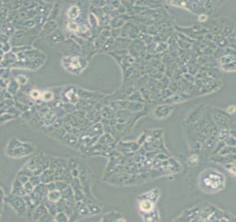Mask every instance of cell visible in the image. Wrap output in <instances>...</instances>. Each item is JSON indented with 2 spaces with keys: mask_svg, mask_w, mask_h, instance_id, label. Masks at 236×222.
I'll return each mask as SVG.
<instances>
[{
  "mask_svg": "<svg viewBox=\"0 0 236 222\" xmlns=\"http://www.w3.org/2000/svg\"><path fill=\"white\" fill-rule=\"evenodd\" d=\"M35 151L34 146L28 142H21L17 139H13L8 142L6 153L13 158H21L31 154Z\"/></svg>",
  "mask_w": 236,
  "mask_h": 222,
  "instance_id": "6da1fadb",
  "label": "cell"
},
{
  "mask_svg": "<svg viewBox=\"0 0 236 222\" xmlns=\"http://www.w3.org/2000/svg\"><path fill=\"white\" fill-rule=\"evenodd\" d=\"M44 185H45V187L46 188V190H47V192L52 191V190H56V183H55V181L51 182V183H49L47 184H44Z\"/></svg>",
  "mask_w": 236,
  "mask_h": 222,
  "instance_id": "f1b7e54d",
  "label": "cell"
},
{
  "mask_svg": "<svg viewBox=\"0 0 236 222\" xmlns=\"http://www.w3.org/2000/svg\"><path fill=\"white\" fill-rule=\"evenodd\" d=\"M7 85L4 79H0V88H6L7 87Z\"/></svg>",
  "mask_w": 236,
  "mask_h": 222,
  "instance_id": "1f68e13d",
  "label": "cell"
},
{
  "mask_svg": "<svg viewBox=\"0 0 236 222\" xmlns=\"http://www.w3.org/2000/svg\"><path fill=\"white\" fill-rule=\"evenodd\" d=\"M43 205H44V207L46 208V210L48 211L50 215L54 217L56 213H57V208H56V204L54 202H52L51 201H49L47 198H46V196H44V198H43L42 201Z\"/></svg>",
  "mask_w": 236,
  "mask_h": 222,
  "instance_id": "ba28073f",
  "label": "cell"
},
{
  "mask_svg": "<svg viewBox=\"0 0 236 222\" xmlns=\"http://www.w3.org/2000/svg\"><path fill=\"white\" fill-rule=\"evenodd\" d=\"M19 85L16 81H11L7 85V92H9L11 95H15L19 90Z\"/></svg>",
  "mask_w": 236,
  "mask_h": 222,
  "instance_id": "7c38bea8",
  "label": "cell"
},
{
  "mask_svg": "<svg viewBox=\"0 0 236 222\" xmlns=\"http://www.w3.org/2000/svg\"><path fill=\"white\" fill-rule=\"evenodd\" d=\"M55 183H56V190H59L60 192H62L63 190H64L69 186V184H68L69 183L66 180H56Z\"/></svg>",
  "mask_w": 236,
  "mask_h": 222,
  "instance_id": "ac0fdd59",
  "label": "cell"
},
{
  "mask_svg": "<svg viewBox=\"0 0 236 222\" xmlns=\"http://www.w3.org/2000/svg\"><path fill=\"white\" fill-rule=\"evenodd\" d=\"M17 60V56H16L14 53H7L6 56H4L3 61H1V65L3 67H6L10 65H12L15 63V62Z\"/></svg>",
  "mask_w": 236,
  "mask_h": 222,
  "instance_id": "9c48e42d",
  "label": "cell"
},
{
  "mask_svg": "<svg viewBox=\"0 0 236 222\" xmlns=\"http://www.w3.org/2000/svg\"><path fill=\"white\" fill-rule=\"evenodd\" d=\"M207 19H208L207 16L206 15H204V14L200 15H199V21L201 22H206L207 20Z\"/></svg>",
  "mask_w": 236,
  "mask_h": 222,
  "instance_id": "836d02e7",
  "label": "cell"
},
{
  "mask_svg": "<svg viewBox=\"0 0 236 222\" xmlns=\"http://www.w3.org/2000/svg\"><path fill=\"white\" fill-rule=\"evenodd\" d=\"M204 179L202 180V183L206 188H209V190H219L223 185L224 178L222 177L220 174L217 173V172L213 171L209 172V173H206L204 176Z\"/></svg>",
  "mask_w": 236,
  "mask_h": 222,
  "instance_id": "3957f363",
  "label": "cell"
},
{
  "mask_svg": "<svg viewBox=\"0 0 236 222\" xmlns=\"http://www.w3.org/2000/svg\"><path fill=\"white\" fill-rule=\"evenodd\" d=\"M4 199L19 217H24L28 215V207L23 196L11 194L9 196L4 197Z\"/></svg>",
  "mask_w": 236,
  "mask_h": 222,
  "instance_id": "7a4b0ae2",
  "label": "cell"
},
{
  "mask_svg": "<svg viewBox=\"0 0 236 222\" xmlns=\"http://www.w3.org/2000/svg\"><path fill=\"white\" fill-rule=\"evenodd\" d=\"M0 216H1V214H0Z\"/></svg>",
  "mask_w": 236,
  "mask_h": 222,
  "instance_id": "e575fe53",
  "label": "cell"
},
{
  "mask_svg": "<svg viewBox=\"0 0 236 222\" xmlns=\"http://www.w3.org/2000/svg\"><path fill=\"white\" fill-rule=\"evenodd\" d=\"M15 81L19 85H25L26 83H27L28 79L24 75H19L17 77Z\"/></svg>",
  "mask_w": 236,
  "mask_h": 222,
  "instance_id": "d4e9b609",
  "label": "cell"
},
{
  "mask_svg": "<svg viewBox=\"0 0 236 222\" xmlns=\"http://www.w3.org/2000/svg\"><path fill=\"white\" fill-rule=\"evenodd\" d=\"M54 94L51 91H45V92L40 93V100L44 101V102H49L54 100Z\"/></svg>",
  "mask_w": 236,
  "mask_h": 222,
  "instance_id": "2e32d148",
  "label": "cell"
},
{
  "mask_svg": "<svg viewBox=\"0 0 236 222\" xmlns=\"http://www.w3.org/2000/svg\"><path fill=\"white\" fill-rule=\"evenodd\" d=\"M54 221L58 222H66L69 221V217L64 212H58L54 217Z\"/></svg>",
  "mask_w": 236,
  "mask_h": 222,
  "instance_id": "4fadbf2b",
  "label": "cell"
},
{
  "mask_svg": "<svg viewBox=\"0 0 236 222\" xmlns=\"http://www.w3.org/2000/svg\"><path fill=\"white\" fill-rule=\"evenodd\" d=\"M29 181L32 183V185L34 187L37 186L41 183L40 177V175H33L29 178Z\"/></svg>",
  "mask_w": 236,
  "mask_h": 222,
  "instance_id": "603a6c76",
  "label": "cell"
},
{
  "mask_svg": "<svg viewBox=\"0 0 236 222\" xmlns=\"http://www.w3.org/2000/svg\"><path fill=\"white\" fill-rule=\"evenodd\" d=\"M4 197H5V195H4V190H3L2 188L0 187V203H2L3 201L4 200Z\"/></svg>",
  "mask_w": 236,
  "mask_h": 222,
  "instance_id": "d6a6232c",
  "label": "cell"
},
{
  "mask_svg": "<svg viewBox=\"0 0 236 222\" xmlns=\"http://www.w3.org/2000/svg\"><path fill=\"white\" fill-rule=\"evenodd\" d=\"M17 175H24V176H28V177H31L32 176H33V172L31 171V170H29V168H28L25 165V166L23 167L22 169L18 172Z\"/></svg>",
  "mask_w": 236,
  "mask_h": 222,
  "instance_id": "44dd1931",
  "label": "cell"
},
{
  "mask_svg": "<svg viewBox=\"0 0 236 222\" xmlns=\"http://www.w3.org/2000/svg\"><path fill=\"white\" fill-rule=\"evenodd\" d=\"M23 186H24V191L26 192V194H31V192L33 191V190H34V188H35V187L32 185V183H31L29 180L28 182H26V183H24V185H23Z\"/></svg>",
  "mask_w": 236,
  "mask_h": 222,
  "instance_id": "cb8c5ba5",
  "label": "cell"
},
{
  "mask_svg": "<svg viewBox=\"0 0 236 222\" xmlns=\"http://www.w3.org/2000/svg\"><path fill=\"white\" fill-rule=\"evenodd\" d=\"M228 40L229 41V42H231V43L232 44H235V32H233L232 34H231V36H229Z\"/></svg>",
  "mask_w": 236,
  "mask_h": 222,
  "instance_id": "4dcf8cb0",
  "label": "cell"
},
{
  "mask_svg": "<svg viewBox=\"0 0 236 222\" xmlns=\"http://www.w3.org/2000/svg\"><path fill=\"white\" fill-rule=\"evenodd\" d=\"M215 39H217V40H216L217 44H219L220 47H224L227 44V40L224 37H222V36H217Z\"/></svg>",
  "mask_w": 236,
  "mask_h": 222,
  "instance_id": "4316f807",
  "label": "cell"
},
{
  "mask_svg": "<svg viewBox=\"0 0 236 222\" xmlns=\"http://www.w3.org/2000/svg\"><path fill=\"white\" fill-rule=\"evenodd\" d=\"M51 40L54 42H62L64 40V36L60 32H54L51 35Z\"/></svg>",
  "mask_w": 236,
  "mask_h": 222,
  "instance_id": "ffe728a7",
  "label": "cell"
},
{
  "mask_svg": "<svg viewBox=\"0 0 236 222\" xmlns=\"http://www.w3.org/2000/svg\"><path fill=\"white\" fill-rule=\"evenodd\" d=\"M235 63V56L234 55H226L221 58V63L223 65L231 64Z\"/></svg>",
  "mask_w": 236,
  "mask_h": 222,
  "instance_id": "e0dca14e",
  "label": "cell"
},
{
  "mask_svg": "<svg viewBox=\"0 0 236 222\" xmlns=\"http://www.w3.org/2000/svg\"><path fill=\"white\" fill-rule=\"evenodd\" d=\"M40 177L41 183L43 184H47L51 183V182L55 181L54 171L50 168L44 170L42 172L41 174L40 175Z\"/></svg>",
  "mask_w": 236,
  "mask_h": 222,
  "instance_id": "8992f818",
  "label": "cell"
},
{
  "mask_svg": "<svg viewBox=\"0 0 236 222\" xmlns=\"http://www.w3.org/2000/svg\"><path fill=\"white\" fill-rule=\"evenodd\" d=\"M30 95L32 97L33 99H36L38 100V99L40 98V92L39 91L36 90H33L30 92Z\"/></svg>",
  "mask_w": 236,
  "mask_h": 222,
  "instance_id": "83f0119b",
  "label": "cell"
},
{
  "mask_svg": "<svg viewBox=\"0 0 236 222\" xmlns=\"http://www.w3.org/2000/svg\"><path fill=\"white\" fill-rule=\"evenodd\" d=\"M11 194L16 195V196H24L26 195V192L24 191L23 184L16 178L13 181L12 185V189H11Z\"/></svg>",
  "mask_w": 236,
  "mask_h": 222,
  "instance_id": "5b68a950",
  "label": "cell"
},
{
  "mask_svg": "<svg viewBox=\"0 0 236 222\" xmlns=\"http://www.w3.org/2000/svg\"><path fill=\"white\" fill-rule=\"evenodd\" d=\"M46 197L49 201L56 203L62 198V194H61L60 191L58 190H52V191L47 192Z\"/></svg>",
  "mask_w": 236,
  "mask_h": 222,
  "instance_id": "30bf717a",
  "label": "cell"
},
{
  "mask_svg": "<svg viewBox=\"0 0 236 222\" xmlns=\"http://www.w3.org/2000/svg\"><path fill=\"white\" fill-rule=\"evenodd\" d=\"M47 210H46V208L44 207V205H43V203H42L39 205H38L34 210H33V212L31 213V217H32V219L33 221H39L40 218L44 214H45L46 213H47Z\"/></svg>",
  "mask_w": 236,
  "mask_h": 222,
  "instance_id": "52a82bcc",
  "label": "cell"
},
{
  "mask_svg": "<svg viewBox=\"0 0 236 222\" xmlns=\"http://www.w3.org/2000/svg\"><path fill=\"white\" fill-rule=\"evenodd\" d=\"M80 10L79 8L77 6H72L68 10L67 15L69 17L71 20H74L77 18L79 15Z\"/></svg>",
  "mask_w": 236,
  "mask_h": 222,
  "instance_id": "9a60e30c",
  "label": "cell"
},
{
  "mask_svg": "<svg viewBox=\"0 0 236 222\" xmlns=\"http://www.w3.org/2000/svg\"><path fill=\"white\" fill-rule=\"evenodd\" d=\"M139 207L141 211L144 212V213H150V212L152 211L154 208V204L152 201L150 200H143L139 204Z\"/></svg>",
  "mask_w": 236,
  "mask_h": 222,
  "instance_id": "8fae6325",
  "label": "cell"
},
{
  "mask_svg": "<svg viewBox=\"0 0 236 222\" xmlns=\"http://www.w3.org/2000/svg\"><path fill=\"white\" fill-rule=\"evenodd\" d=\"M84 61V59H80L78 56H67L62 59V65L64 68H66L69 72L78 73L80 72L83 67H84L82 63Z\"/></svg>",
  "mask_w": 236,
  "mask_h": 222,
  "instance_id": "277c9868",
  "label": "cell"
},
{
  "mask_svg": "<svg viewBox=\"0 0 236 222\" xmlns=\"http://www.w3.org/2000/svg\"><path fill=\"white\" fill-rule=\"evenodd\" d=\"M78 26H79L76 23H75L74 22H69L67 24L68 29L72 31H75V32H76V31H78Z\"/></svg>",
  "mask_w": 236,
  "mask_h": 222,
  "instance_id": "484cf974",
  "label": "cell"
},
{
  "mask_svg": "<svg viewBox=\"0 0 236 222\" xmlns=\"http://www.w3.org/2000/svg\"><path fill=\"white\" fill-rule=\"evenodd\" d=\"M61 194H62V198H64V199H72V198H74L73 190L70 185H69L67 188L63 190L61 192Z\"/></svg>",
  "mask_w": 236,
  "mask_h": 222,
  "instance_id": "5bb4252c",
  "label": "cell"
},
{
  "mask_svg": "<svg viewBox=\"0 0 236 222\" xmlns=\"http://www.w3.org/2000/svg\"><path fill=\"white\" fill-rule=\"evenodd\" d=\"M17 179L19 180V181L23 184V185L29 180V177L26 176H24V175H17Z\"/></svg>",
  "mask_w": 236,
  "mask_h": 222,
  "instance_id": "f546056e",
  "label": "cell"
},
{
  "mask_svg": "<svg viewBox=\"0 0 236 222\" xmlns=\"http://www.w3.org/2000/svg\"><path fill=\"white\" fill-rule=\"evenodd\" d=\"M13 118H14V116L8 113V112H6V113L3 114L2 115L0 116V124L5 123V122H8V121L13 120Z\"/></svg>",
  "mask_w": 236,
  "mask_h": 222,
  "instance_id": "7402d4cb",
  "label": "cell"
},
{
  "mask_svg": "<svg viewBox=\"0 0 236 222\" xmlns=\"http://www.w3.org/2000/svg\"><path fill=\"white\" fill-rule=\"evenodd\" d=\"M62 140L66 142L67 145H74L76 142V138L74 135H71L70 134H65L64 137H62Z\"/></svg>",
  "mask_w": 236,
  "mask_h": 222,
  "instance_id": "d6986e66",
  "label": "cell"
}]
</instances>
